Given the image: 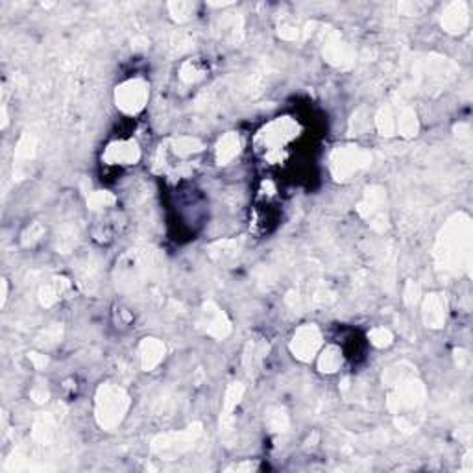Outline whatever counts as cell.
Instances as JSON below:
<instances>
[{
  "label": "cell",
  "instance_id": "cell-10",
  "mask_svg": "<svg viewBox=\"0 0 473 473\" xmlns=\"http://www.w3.org/2000/svg\"><path fill=\"white\" fill-rule=\"evenodd\" d=\"M469 24V9L466 2L459 0V2H451L442 14V28L447 33L459 36L468 28Z\"/></svg>",
  "mask_w": 473,
  "mask_h": 473
},
{
  "label": "cell",
  "instance_id": "cell-12",
  "mask_svg": "<svg viewBox=\"0 0 473 473\" xmlns=\"http://www.w3.org/2000/svg\"><path fill=\"white\" fill-rule=\"evenodd\" d=\"M423 321L425 326L432 327V329H438L446 324V314H447V302L444 298V294H429L423 302Z\"/></svg>",
  "mask_w": 473,
  "mask_h": 473
},
{
  "label": "cell",
  "instance_id": "cell-24",
  "mask_svg": "<svg viewBox=\"0 0 473 473\" xmlns=\"http://www.w3.org/2000/svg\"><path fill=\"white\" fill-rule=\"evenodd\" d=\"M368 339L372 342L376 348H386V346L392 344V333L386 327H373L370 333H368Z\"/></svg>",
  "mask_w": 473,
  "mask_h": 473
},
{
  "label": "cell",
  "instance_id": "cell-17",
  "mask_svg": "<svg viewBox=\"0 0 473 473\" xmlns=\"http://www.w3.org/2000/svg\"><path fill=\"white\" fill-rule=\"evenodd\" d=\"M240 150V139L237 134H225L216 144V161L220 165H228L231 159L237 157Z\"/></svg>",
  "mask_w": 473,
  "mask_h": 473
},
{
  "label": "cell",
  "instance_id": "cell-22",
  "mask_svg": "<svg viewBox=\"0 0 473 473\" xmlns=\"http://www.w3.org/2000/svg\"><path fill=\"white\" fill-rule=\"evenodd\" d=\"M239 252V246L237 243H231V240H224V243H216L209 248V253L213 257L218 259V261H225V259H231L237 255Z\"/></svg>",
  "mask_w": 473,
  "mask_h": 473
},
{
  "label": "cell",
  "instance_id": "cell-14",
  "mask_svg": "<svg viewBox=\"0 0 473 473\" xmlns=\"http://www.w3.org/2000/svg\"><path fill=\"white\" fill-rule=\"evenodd\" d=\"M165 357V344L157 339H144L139 346V361L143 370L150 372Z\"/></svg>",
  "mask_w": 473,
  "mask_h": 473
},
{
  "label": "cell",
  "instance_id": "cell-5",
  "mask_svg": "<svg viewBox=\"0 0 473 473\" xmlns=\"http://www.w3.org/2000/svg\"><path fill=\"white\" fill-rule=\"evenodd\" d=\"M296 129H298V126H296L294 120H290L289 117L277 119L262 128V132L259 134L257 144L268 156L280 154L281 150H285L287 144L298 135Z\"/></svg>",
  "mask_w": 473,
  "mask_h": 473
},
{
  "label": "cell",
  "instance_id": "cell-29",
  "mask_svg": "<svg viewBox=\"0 0 473 473\" xmlns=\"http://www.w3.org/2000/svg\"><path fill=\"white\" fill-rule=\"evenodd\" d=\"M32 398L37 401V403H45V401H48V390H46L43 385L36 386L32 390Z\"/></svg>",
  "mask_w": 473,
  "mask_h": 473
},
{
  "label": "cell",
  "instance_id": "cell-15",
  "mask_svg": "<svg viewBox=\"0 0 473 473\" xmlns=\"http://www.w3.org/2000/svg\"><path fill=\"white\" fill-rule=\"evenodd\" d=\"M324 54H326L327 61L333 65H336V67H349V65L354 63V60H355L351 48L340 41L339 37L327 41V45L324 46Z\"/></svg>",
  "mask_w": 473,
  "mask_h": 473
},
{
  "label": "cell",
  "instance_id": "cell-9",
  "mask_svg": "<svg viewBox=\"0 0 473 473\" xmlns=\"http://www.w3.org/2000/svg\"><path fill=\"white\" fill-rule=\"evenodd\" d=\"M200 326H202V329L206 331L207 335L215 336V339H225L231 331V324L228 317H225V313L222 309L216 307L215 304L203 305Z\"/></svg>",
  "mask_w": 473,
  "mask_h": 473
},
{
  "label": "cell",
  "instance_id": "cell-16",
  "mask_svg": "<svg viewBox=\"0 0 473 473\" xmlns=\"http://www.w3.org/2000/svg\"><path fill=\"white\" fill-rule=\"evenodd\" d=\"M383 203H385V194H383L381 188H368L366 196H364L363 203H361V213L372 224H376L377 216L383 218Z\"/></svg>",
  "mask_w": 473,
  "mask_h": 473
},
{
  "label": "cell",
  "instance_id": "cell-19",
  "mask_svg": "<svg viewBox=\"0 0 473 473\" xmlns=\"http://www.w3.org/2000/svg\"><path fill=\"white\" fill-rule=\"evenodd\" d=\"M342 366V351L336 346H327L318 357V370L324 373H333Z\"/></svg>",
  "mask_w": 473,
  "mask_h": 473
},
{
  "label": "cell",
  "instance_id": "cell-27",
  "mask_svg": "<svg viewBox=\"0 0 473 473\" xmlns=\"http://www.w3.org/2000/svg\"><path fill=\"white\" fill-rule=\"evenodd\" d=\"M170 11H172V15H174V18H178V21H185V18L191 15V11L194 9L193 4H188V2H172V4H169Z\"/></svg>",
  "mask_w": 473,
  "mask_h": 473
},
{
  "label": "cell",
  "instance_id": "cell-6",
  "mask_svg": "<svg viewBox=\"0 0 473 473\" xmlns=\"http://www.w3.org/2000/svg\"><path fill=\"white\" fill-rule=\"evenodd\" d=\"M150 87L148 83L141 78L128 80V82L120 83L115 91L117 107L124 111L126 115H135L139 111L147 106Z\"/></svg>",
  "mask_w": 473,
  "mask_h": 473
},
{
  "label": "cell",
  "instance_id": "cell-25",
  "mask_svg": "<svg viewBox=\"0 0 473 473\" xmlns=\"http://www.w3.org/2000/svg\"><path fill=\"white\" fill-rule=\"evenodd\" d=\"M268 423H270L272 431H285L289 427V418H287L285 410L281 409H274L268 413Z\"/></svg>",
  "mask_w": 473,
  "mask_h": 473
},
{
  "label": "cell",
  "instance_id": "cell-13",
  "mask_svg": "<svg viewBox=\"0 0 473 473\" xmlns=\"http://www.w3.org/2000/svg\"><path fill=\"white\" fill-rule=\"evenodd\" d=\"M267 354H268L267 340L255 339V340H250L248 344H246L243 363H244V368H246V372H248L250 376H255V373L261 370L262 361L267 358Z\"/></svg>",
  "mask_w": 473,
  "mask_h": 473
},
{
  "label": "cell",
  "instance_id": "cell-3",
  "mask_svg": "<svg viewBox=\"0 0 473 473\" xmlns=\"http://www.w3.org/2000/svg\"><path fill=\"white\" fill-rule=\"evenodd\" d=\"M129 409V395L115 383H104L95 398V416L102 429L113 431L119 427Z\"/></svg>",
  "mask_w": 473,
  "mask_h": 473
},
{
  "label": "cell",
  "instance_id": "cell-28",
  "mask_svg": "<svg viewBox=\"0 0 473 473\" xmlns=\"http://www.w3.org/2000/svg\"><path fill=\"white\" fill-rule=\"evenodd\" d=\"M405 299H407V304L413 305L416 304L420 299V285L418 283H414V281H409L407 283V289H405Z\"/></svg>",
  "mask_w": 473,
  "mask_h": 473
},
{
  "label": "cell",
  "instance_id": "cell-11",
  "mask_svg": "<svg viewBox=\"0 0 473 473\" xmlns=\"http://www.w3.org/2000/svg\"><path fill=\"white\" fill-rule=\"evenodd\" d=\"M139 157H141V150L134 141L111 143L104 152V161L107 165H135Z\"/></svg>",
  "mask_w": 473,
  "mask_h": 473
},
{
  "label": "cell",
  "instance_id": "cell-1",
  "mask_svg": "<svg viewBox=\"0 0 473 473\" xmlns=\"http://www.w3.org/2000/svg\"><path fill=\"white\" fill-rule=\"evenodd\" d=\"M472 220L464 213L451 216L437 240V265L450 274L469 272L472 265Z\"/></svg>",
  "mask_w": 473,
  "mask_h": 473
},
{
  "label": "cell",
  "instance_id": "cell-7",
  "mask_svg": "<svg viewBox=\"0 0 473 473\" xmlns=\"http://www.w3.org/2000/svg\"><path fill=\"white\" fill-rule=\"evenodd\" d=\"M372 156L357 147L339 148L331 156V172L336 179H348L370 163Z\"/></svg>",
  "mask_w": 473,
  "mask_h": 473
},
{
  "label": "cell",
  "instance_id": "cell-20",
  "mask_svg": "<svg viewBox=\"0 0 473 473\" xmlns=\"http://www.w3.org/2000/svg\"><path fill=\"white\" fill-rule=\"evenodd\" d=\"M67 289H69V283H67V280H52L48 285H45L41 289V294H39V298H41V304L52 305V304H55V302H60L61 294H63Z\"/></svg>",
  "mask_w": 473,
  "mask_h": 473
},
{
  "label": "cell",
  "instance_id": "cell-2",
  "mask_svg": "<svg viewBox=\"0 0 473 473\" xmlns=\"http://www.w3.org/2000/svg\"><path fill=\"white\" fill-rule=\"evenodd\" d=\"M388 386V409L394 416H401L403 422L409 413H416L425 403V386L422 385L414 368L407 363L392 366L386 376Z\"/></svg>",
  "mask_w": 473,
  "mask_h": 473
},
{
  "label": "cell",
  "instance_id": "cell-21",
  "mask_svg": "<svg viewBox=\"0 0 473 473\" xmlns=\"http://www.w3.org/2000/svg\"><path fill=\"white\" fill-rule=\"evenodd\" d=\"M395 129H400V134L405 137H413L418 134V119L414 115V111L405 107L400 111V117L395 119Z\"/></svg>",
  "mask_w": 473,
  "mask_h": 473
},
{
  "label": "cell",
  "instance_id": "cell-23",
  "mask_svg": "<svg viewBox=\"0 0 473 473\" xmlns=\"http://www.w3.org/2000/svg\"><path fill=\"white\" fill-rule=\"evenodd\" d=\"M202 76H203V69H200V67H198L196 61H185V63L181 65V70H179V78L184 80V82H187V83L198 82V80L202 78Z\"/></svg>",
  "mask_w": 473,
  "mask_h": 473
},
{
  "label": "cell",
  "instance_id": "cell-8",
  "mask_svg": "<svg viewBox=\"0 0 473 473\" xmlns=\"http://www.w3.org/2000/svg\"><path fill=\"white\" fill-rule=\"evenodd\" d=\"M321 348V333L314 324H307V326H302L292 336V342H290V351L294 354L296 358L309 363L311 358H314L318 355Z\"/></svg>",
  "mask_w": 473,
  "mask_h": 473
},
{
  "label": "cell",
  "instance_id": "cell-26",
  "mask_svg": "<svg viewBox=\"0 0 473 473\" xmlns=\"http://www.w3.org/2000/svg\"><path fill=\"white\" fill-rule=\"evenodd\" d=\"M113 202H115V198L111 196L110 193H92L91 196H89V206H91L92 209L111 206Z\"/></svg>",
  "mask_w": 473,
  "mask_h": 473
},
{
  "label": "cell",
  "instance_id": "cell-18",
  "mask_svg": "<svg viewBox=\"0 0 473 473\" xmlns=\"http://www.w3.org/2000/svg\"><path fill=\"white\" fill-rule=\"evenodd\" d=\"M170 148L174 152L176 157L179 159H187V157L194 156V154L202 152L203 144L193 137H178L170 141Z\"/></svg>",
  "mask_w": 473,
  "mask_h": 473
},
{
  "label": "cell",
  "instance_id": "cell-4",
  "mask_svg": "<svg viewBox=\"0 0 473 473\" xmlns=\"http://www.w3.org/2000/svg\"><path fill=\"white\" fill-rule=\"evenodd\" d=\"M202 432V423H193V425H188L187 429H181V431L159 435L152 440V453L165 460L179 459L196 446Z\"/></svg>",
  "mask_w": 473,
  "mask_h": 473
}]
</instances>
